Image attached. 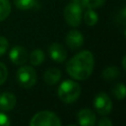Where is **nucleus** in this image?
Instances as JSON below:
<instances>
[{
  "mask_svg": "<svg viewBox=\"0 0 126 126\" xmlns=\"http://www.w3.org/2000/svg\"><path fill=\"white\" fill-rule=\"evenodd\" d=\"M95 114L93 110L89 108L81 109L77 114V121L78 124L82 126H93L95 123Z\"/></svg>",
  "mask_w": 126,
  "mask_h": 126,
  "instance_id": "9d476101",
  "label": "nucleus"
},
{
  "mask_svg": "<svg viewBox=\"0 0 126 126\" xmlns=\"http://www.w3.org/2000/svg\"><path fill=\"white\" fill-rule=\"evenodd\" d=\"M16 78L18 81V84L25 88V89H30L33 87L36 83L37 75L35 70L32 66H22L18 69Z\"/></svg>",
  "mask_w": 126,
  "mask_h": 126,
  "instance_id": "39448f33",
  "label": "nucleus"
},
{
  "mask_svg": "<svg viewBox=\"0 0 126 126\" xmlns=\"http://www.w3.org/2000/svg\"><path fill=\"white\" fill-rule=\"evenodd\" d=\"M17 102V98L13 93L4 92L0 94V110L10 111L12 110Z\"/></svg>",
  "mask_w": 126,
  "mask_h": 126,
  "instance_id": "9b49d317",
  "label": "nucleus"
},
{
  "mask_svg": "<svg viewBox=\"0 0 126 126\" xmlns=\"http://www.w3.org/2000/svg\"><path fill=\"white\" fill-rule=\"evenodd\" d=\"M9 47V42L5 36H0V56H3Z\"/></svg>",
  "mask_w": 126,
  "mask_h": 126,
  "instance_id": "412c9836",
  "label": "nucleus"
},
{
  "mask_svg": "<svg viewBox=\"0 0 126 126\" xmlns=\"http://www.w3.org/2000/svg\"><path fill=\"white\" fill-rule=\"evenodd\" d=\"M28 56L27 50L21 45H15L9 52L10 60L15 65H24L28 60Z\"/></svg>",
  "mask_w": 126,
  "mask_h": 126,
  "instance_id": "0eeeda50",
  "label": "nucleus"
},
{
  "mask_svg": "<svg viewBox=\"0 0 126 126\" xmlns=\"http://www.w3.org/2000/svg\"><path fill=\"white\" fill-rule=\"evenodd\" d=\"M83 8L81 0H71L64 8L63 15L66 23L71 27H78L81 24L83 16Z\"/></svg>",
  "mask_w": 126,
  "mask_h": 126,
  "instance_id": "7ed1b4c3",
  "label": "nucleus"
},
{
  "mask_svg": "<svg viewBox=\"0 0 126 126\" xmlns=\"http://www.w3.org/2000/svg\"><path fill=\"white\" fill-rule=\"evenodd\" d=\"M94 67V58L93 53L89 50H82L67 62L66 71L73 79L84 81L92 75Z\"/></svg>",
  "mask_w": 126,
  "mask_h": 126,
  "instance_id": "f257e3e1",
  "label": "nucleus"
},
{
  "mask_svg": "<svg viewBox=\"0 0 126 126\" xmlns=\"http://www.w3.org/2000/svg\"><path fill=\"white\" fill-rule=\"evenodd\" d=\"M61 79V71L58 68H49L44 72L43 80L48 85H55Z\"/></svg>",
  "mask_w": 126,
  "mask_h": 126,
  "instance_id": "f8f14e48",
  "label": "nucleus"
},
{
  "mask_svg": "<svg viewBox=\"0 0 126 126\" xmlns=\"http://www.w3.org/2000/svg\"><path fill=\"white\" fill-rule=\"evenodd\" d=\"M65 41H66L67 46L71 50H77L83 45L84 36L79 31L72 30L67 33V35L65 37Z\"/></svg>",
  "mask_w": 126,
  "mask_h": 126,
  "instance_id": "6e6552de",
  "label": "nucleus"
},
{
  "mask_svg": "<svg viewBox=\"0 0 126 126\" xmlns=\"http://www.w3.org/2000/svg\"><path fill=\"white\" fill-rule=\"evenodd\" d=\"M97 125L98 126H111L112 122L107 117H103V118H100V120L97 122Z\"/></svg>",
  "mask_w": 126,
  "mask_h": 126,
  "instance_id": "5701e85b",
  "label": "nucleus"
},
{
  "mask_svg": "<svg viewBox=\"0 0 126 126\" xmlns=\"http://www.w3.org/2000/svg\"><path fill=\"white\" fill-rule=\"evenodd\" d=\"M31 126H60V118L52 111L42 110L35 113L30 121Z\"/></svg>",
  "mask_w": 126,
  "mask_h": 126,
  "instance_id": "20e7f679",
  "label": "nucleus"
},
{
  "mask_svg": "<svg viewBox=\"0 0 126 126\" xmlns=\"http://www.w3.org/2000/svg\"><path fill=\"white\" fill-rule=\"evenodd\" d=\"M15 6L19 10H30L36 4L35 0H14Z\"/></svg>",
  "mask_w": 126,
  "mask_h": 126,
  "instance_id": "f3484780",
  "label": "nucleus"
},
{
  "mask_svg": "<svg viewBox=\"0 0 126 126\" xmlns=\"http://www.w3.org/2000/svg\"><path fill=\"white\" fill-rule=\"evenodd\" d=\"M82 4L84 7L91 8V9H95L100 6H102L105 2V0H81Z\"/></svg>",
  "mask_w": 126,
  "mask_h": 126,
  "instance_id": "6ab92c4d",
  "label": "nucleus"
},
{
  "mask_svg": "<svg viewBox=\"0 0 126 126\" xmlns=\"http://www.w3.org/2000/svg\"><path fill=\"white\" fill-rule=\"evenodd\" d=\"M10 125L9 117L2 111H0V126H8Z\"/></svg>",
  "mask_w": 126,
  "mask_h": 126,
  "instance_id": "4be33fe9",
  "label": "nucleus"
},
{
  "mask_svg": "<svg viewBox=\"0 0 126 126\" xmlns=\"http://www.w3.org/2000/svg\"><path fill=\"white\" fill-rule=\"evenodd\" d=\"M8 77V70L4 63L0 62V85L4 84Z\"/></svg>",
  "mask_w": 126,
  "mask_h": 126,
  "instance_id": "aec40b11",
  "label": "nucleus"
},
{
  "mask_svg": "<svg viewBox=\"0 0 126 126\" xmlns=\"http://www.w3.org/2000/svg\"><path fill=\"white\" fill-rule=\"evenodd\" d=\"M11 13V4L9 0H0V22L6 20Z\"/></svg>",
  "mask_w": 126,
  "mask_h": 126,
  "instance_id": "dca6fc26",
  "label": "nucleus"
},
{
  "mask_svg": "<svg viewBox=\"0 0 126 126\" xmlns=\"http://www.w3.org/2000/svg\"><path fill=\"white\" fill-rule=\"evenodd\" d=\"M45 54L41 49H34L30 55V61L33 66H39L43 63Z\"/></svg>",
  "mask_w": 126,
  "mask_h": 126,
  "instance_id": "2eb2a0df",
  "label": "nucleus"
},
{
  "mask_svg": "<svg viewBox=\"0 0 126 126\" xmlns=\"http://www.w3.org/2000/svg\"><path fill=\"white\" fill-rule=\"evenodd\" d=\"M122 66H123V70H125V68H126V66H125V56L122 59Z\"/></svg>",
  "mask_w": 126,
  "mask_h": 126,
  "instance_id": "b1692460",
  "label": "nucleus"
},
{
  "mask_svg": "<svg viewBox=\"0 0 126 126\" xmlns=\"http://www.w3.org/2000/svg\"><path fill=\"white\" fill-rule=\"evenodd\" d=\"M112 94L116 99H123L125 97V85L123 83L115 85L112 89Z\"/></svg>",
  "mask_w": 126,
  "mask_h": 126,
  "instance_id": "a211bd4d",
  "label": "nucleus"
},
{
  "mask_svg": "<svg viewBox=\"0 0 126 126\" xmlns=\"http://www.w3.org/2000/svg\"><path fill=\"white\" fill-rule=\"evenodd\" d=\"M94 107L101 116L109 114L112 109V102L108 94L105 93H98L94 98Z\"/></svg>",
  "mask_w": 126,
  "mask_h": 126,
  "instance_id": "423d86ee",
  "label": "nucleus"
},
{
  "mask_svg": "<svg viewBox=\"0 0 126 126\" xmlns=\"http://www.w3.org/2000/svg\"><path fill=\"white\" fill-rule=\"evenodd\" d=\"M48 54L50 58L57 63H62L67 58L66 49L63 47V45L57 42H53L52 44H50V46L48 47Z\"/></svg>",
  "mask_w": 126,
  "mask_h": 126,
  "instance_id": "1a4fd4ad",
  "label": "nucleus"
},
{
  "mask_svg": "<svg viewBox=\"0 0 126 126\" xmlns=\"http://www.w3.org/2000/svg\"><path fill=\"white\" fill-rule=\"evenodd\" d=\"M102 78L105 80V81H108V82H112L114 80H116L119 76H120V71L117 67L115 66H109V67H106L103 71H102Z\"/></svg>",
  "mask_w": 126,
  "mask_h": 126,
  "instance_id": "4468645a",
  "label": "nucleus"
},
{
  "mask_svg": "<svg viewBox=\"0 0 126 126\" xmlns=\"http://www.w3.org/2000/svg\"><path fill=\"white\" fill-rule=\"evenodd\" d=\"M57 94L60 100L64 103H73L79 98L81 94V87L78 83L72 80H65L59 85L57 89Z\"/></svg>",
  "mask_w": 126,
  "mask_h": 126,
  "instance_id": "f03ea898",
  "label": "nucleus"
},
{
  "mask_svg": "<svg viewBox=\"0 0 126 126\" xmlns=\"http://www.w3.org/2000/svg\"><path fill=\"white\" fill-rule=\"evenodd\" d=\"M82 19H84V22L86 23V25L92 27V26H94V25L97 23V21H98V16H97L96 12H95L94 9L88 8V9L83 13Z\"/></svg>",
  "mask_w": 126,
  "mask_h": 126,
  "instance_id": "ddd939ff",
  "label": "nucleus"
}]
</instances>
